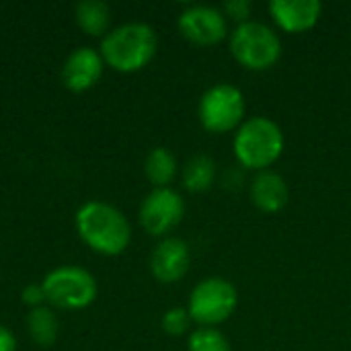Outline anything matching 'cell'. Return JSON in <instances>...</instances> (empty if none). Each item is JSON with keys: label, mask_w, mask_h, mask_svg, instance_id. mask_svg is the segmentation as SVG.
<instances>
[{"label": "cell", "mask_w": 351, "mask_h": 351, "mask_svg": "<svg viewBox=\"0 0 351 351\" xmlns=\"http://www.w3.org/2000/svg\"><path fill=\"white\" fill-rule=\"evenodd\" d=\"M76 228L82 241L103 255H119L132 239L128 218L113 206L90 202L76 214Z\"/></svg>", "instance_id": "6da1fadb"}, {"label": "cell", "mask_w": 351, "mask_h": 351, "mask_svg": "<svg viewBox=\"0 0 351 351\" xmlns=\"http://www.w3.org/2000/svg\"><path fill=\"white\" fill-rule=\"evenodd\" d=\"M156 33L146 23H125L113 29L101 43V58L119 72L144 68L156 53Z\"/></svg>", "instance_id": "7a4b0ae2"}, {"label": "cell", "mask_w": 351, "mask_h": 351, "mask_svg": "<svg viewBox=\"0 0 351 351\" xmlns=\"http://www.w3.org/2000/svg\"><path fill=\"white\" fill-rule=\"evenodd\" d=\"M282 150L284 132L274 119L255 115L239 125L234 136V154L243 167L267 171V167L282 156Z\"/></svg>", "instance_id": "3957f363"}, {"label": "cell", "mask_w": 351, "mask_h": 351, "mask_svg": "<svg viewBox=\"0 0 351 351\" xmlns=\"http://www.w3.org/2000/svg\"><path fill=\"white\" fill-rule=\"evenodd\" d=\"M230 51L245 68L267 70L282 58V39L269 25L247 21L230 33Z\"/></svg>", "instance_id": "277c9868"}, {"label": "cell", "mask_w": 351, "mask_h": 351, "mask_svg": "<svg viewBox=\"0 0 351 351\" xmlns=\"http://www.w3.org/2000/svg\"><path fill=\"white\" fill-rule=\"evenodd\" d=\"M245 107V95L241 88L228 82H218L202 95L197 115L208 132L220 134L230 132L243 123Z\"/></svg>", "instance_id": "5b68a950"}, {"label": "cell", "mask_w": 351, "mask_h": 351, "mask_svg": "<svg viewBox=\"0 0 351 351\" xmlns=\"http://www.w3.org/2000/svg\"><path fill=\"white\" fill-rule=\"evenodd\" d=\"M237 288L224 278L202 280L189 298V317L202 327H216L224 323L237 308Z\"/></svg>", "instance_id": "8992f818"}, {"label": "cell", "mask_w": 351, "mask_h": 351, "mask_svg": "<svg viewBox=\"0 0 351 351\" xmlns=\"http://www.w3.org/2000/svg\"><path fill=\"white\" fill-rule=\"evenodd\" d=\"M45 300L60 308H84L97 298L95 278L80 267H60L43 280Z\"/></svg>", "instance_id": "52a82bcc"}, {"label": "cell", "mask_w": 351, "mask_h": 351, "mask_svg": "<svg viewBox=\"0 0 351 351\" xmlns=\"http://www.w3.org/2000/svg\"><path fill=\"white\" fill-rule=\"evenodd\" d=\"M183 197L171 187H156L152 193H148L140 208V222L150 234L160 237L173 230L183 220Z\"/></svg>", "instance_id": "ba28073f"}, {"label": "cell", "mask_w": 351, "mask_h": 351, "mask_svg": "<svg viewBox=\"0 0 351 351\" xmlns=\"http://www.w3.org/2000/svg\"><path fill=\"white\" fill-rule=\"evenodd\" d=\"M179 29L197 45H214L228 33L224 12L210 4H193L185 8L179 16Z\"/></svg>", "instance_id": "9c48e42d"}, {"label": "cell", "mask_w": 351, "mask_h": 351, "mask_svg": "<svg viewBox=\"0 0 351 351\" xmlns=\"http://www.w3.org/2000/svg\"><path fill=\"white\" fill-rule=\"evenodd\" d=\"M189 247L181 239H165L150 257V269L162 284L179 282L189 269Z\"/></svg>", "instance_id": "30bf717a"}, {"label": "cell", "mask_w": 351, "mask_h": 351, "mask_svg": "<svg viewBox=\"0 0 351 351\" xmlns=\"http://www.w3.org/2000/svg\"><path fill=\"white\" fill-rule=\"evenodd\" d=\"M101 72H103L101 53L93 47H78L68 56L62 70V78L70 90L80 93L90 88L101 78Z\"/></svg>", "instance_id": "8fae6325"}, {"label": "cell", "mask_w": 351, "mask_h": 351, "mask_svg": "<svg viewBox=\"0 0 351 351\" xmlns=\"http://www.w3.org/2000/svg\"><path fill=\"white\" fill-rule=\"evenodd\" d=\"M269 12L284 31L298 33L319 23L323 4L319 0H271Z\"/></svg>", "instance_id": "7c38bea8"}, {"label": "cell", "mask_w": 351, "mask_h": 351, "mask_svg": "<svg viewBox=\"0 0 351 351\" xmlns=\"http://www.w3.org/2000/svg\"><path fill=\"white\" fill-rule=\"evenodd\" d=\"M288 197H290V189H288V183L284 181L282 175L274 173V171H261L253 183H251V199L253 204L267 212V214H274V212H280L286 204H288Z\"/></svg>", "instance_id": "4fadbf2b"}, {"label": "cell", "mask_w": 351, "mask_h": 351, "mask_svg": "<svg viewBox=\"0 0 351 351\" xmlns=\"http://www.w3.org/2000/svg\"><path fill=\"white\" fill-rule=\"evenodd\" d=\"M216 179V162L208 154H195L183 169V185L189 191H206Z\"/></svg>", "instance_id": "5bb4252c"}, {"label": "cell", "mask_w": 351, "mask_h": 351, "mask_svg": "<svg viewBox=\"0 0 351 351\" xmlns=\"http://www.w3.org/2000/svg\"><path fill=\"white\" fill-rule=\"evenodd\" d=\"M76 21L88 35H103L111 21V10L105 2L84 0L76 6Z\"/></svg>", "instance_id": "9a60e30c"}, {"label": "cell", "mask_w": 351, "mask_h": 351, "mask_svg": "<svg viewBox=\"0 0 351 351\" xmlns=\"http://www.w3.org/2000/svg\"><path fill=\"white\" fill-rule=\"evenodd\" d=\"M144 171H146V175H148V179H150L152 185L167 187L175 179L177 160H175V156H173L171 150H167V148H154L148 154V158H146Z\"/></svg>", "instance_id": "2e32d148"}, {"label": "cell", "mask_w": 351, "mask_h": 351, "mask_svg": "<svg viewBox=\"0 0 351 351\" xmlns=\"http://www.w3.org/2000/svg\"><path fill=\"white\" fill-rule=\"evenodd\" d=\"M27 327H29V335L33 337V341L41 348H49L53 346L56 337H58V319L51 311L39 306L35 311L29 313L27 319Z\"/></svg>", "instance_id": "e0dca14e"}, {"label": "cell", "mask_w": 351, "mask_h": 351, "mask_svg": "<svg viewBox=\"0 0 351 351\" xmlns=\"http://www.w3.org/2000/svg\"><path fill=\"white\" fill-rule=\"evenodd\" d=\"M187 348L189 351H230V343L216 327H199L189 335Z\"/></svg>", "instance_id": "ac0fdd59"}, {"label": "cell", "mask_w": 351, "mask_h": 351, "mask_svg": "<svg viewBox=\"0 0 351 351\" xmlns=\"http://www.w3.org/2000/svg\"><path fill=\"white\" fill-rule=\"evenodd\" d=\"M189 323H191V317H189V311L187 308H169L162 317V329L165 333L169 335H183L187 329H189Z\"/></svg>", "instance_id": "d6986e66"}, {"label": "cell", "mask_w": 351, "mask_h": 351, "mask_svg": "<svg viewBox=\"0 0 351 351\" xmlns=\"http://www.w3.org/2000/svg\"><path fill=\"white\" fill-rule=\"evenodd\" d=\"M224 10H226L228 16H232V19L239 21V25H241V23L251 21L249 14H251L253 6H251L249 0H228V2L224 4Z\"/></svg>", "instance_id": "ffe728a7"}, {"label": "cell", "mask_w": 351, "mask_h": 351, "mask_svg": "<svg viewBox=\"0 0 351 351\" xmlns=\"http://www.w3.org/2000/svg\"><path fill=\"white\" fill-rule=\"evenodd\" d=\"M45 300V292H43V286H35V284H31V286H27L25 290H23V302L25 304H29V306H37L39 308V304Z\"/></svg>", "instance_id": "44dd1931"}, {"label": "cell", "mask_w": 351, "mask_h": 351, "mask_svg": "<svg viewBox=\"0 0 351 351\" xmlns=\"http://www.w3.org/2000/svg\"><path fill=\"white\" fill-rule=\"evenodd\" d=\"M0 351H16V341L14 335L0 325Z\"/></svg>", "instance_id": "7402d4cb"}]
</instances>
